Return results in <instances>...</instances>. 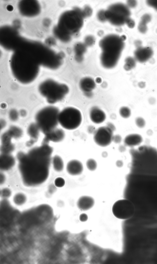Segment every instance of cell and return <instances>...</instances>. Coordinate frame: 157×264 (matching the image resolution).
<instances>
[{
  "label": "cell",
  "mask_w": 157,
  "mask_h": 264,
  "mask_svg": "<svg viewBox=\"0 0 157 264\" xmlns=\"http://www.w3.org/2000/svg\"><path fill=\"white\" fill-rule=\"evenodd\" d=\"M50 156L39 147L34 148L25 154L18 155L19 168L23 180L29 185H35L45 181L48 174Z\"/></svg>",
  "instance_id": "obj_1"
},
{
  "label": "cell",
  "mask_w": 157,
  "mask_h": 264,
  "mask_svg": "<svg viewBox=\"0 0 157 264\" xmlns=\"http://www.w3.org/2000/svg\"><path fill=\"white\" fill-rule=\"evenodd\" d=\"M123 41L121 37L115 35H109L100 41V60L104 67L111 68L116 65L124 47Z\"/></svg>",
  "instance_id": "obj_2"
},
{
  "label": "cell",
  "mask_w": 157,
  "mask_h": 264,
  "mask_svg": "<svg viewBox=\"0 0 157 264\" xmlns=\"http://www.w3.org/2000/svg\"><path fill=\"white\" fill-rule=\"evenodd\" d=\"M39 90L48 103L53 104L63 99L69 92V88L65 84L47 79L40 84Z\"/></svg>",
  "instance_id": "obj_3"
},
{
  "label": "cell",
  "mask_w": 157,
  "mask_h": 264,
  "mask_svg": "<svg viewBox=\"0 0 157 264\" xmlns=\"http://www.w3.org/2000/svg\"><path fill=\"white\" fill-rule=\"evenodd\" d=\"M59 112V109L53 106L45 107L37 112L36 123L44 134L56 128Z\"/></svg>",
  "instance_id": "obj_4"
},
{
  "label": "cell",
  "mask_w": 157,
  "mask_h": 264,
  "mask_svg": "<svg viewBox=\"0 0 157 264\" xmlns=\"http://www.w3.org/2000/svg\"><path fill=\"white\" fill-rule=\"evenodd\" d=\"M59 124L67 130H74L78 128L82 121L81 113L77 109L67 107L59 112L58 117Z\"/></svg>",
  "instance_id": "obj_5"
},
{
  "label": "cell",
  "mask_w": 157,
  "mask_h": 264,
  "mask_svg": "<svg viewBox=\"0 0 157 264\" xmlns=\"http://www.w3.org/2000/svg\"><path fill=\"white\" fill-rule=\"evenodd\" d=\"M130 11L128 8L121 4H115L109 7L105 11L106 19L114 25L120 26L125 23L129 18Z\"/></svg>",
  "instance_id": "obj_6"
},
{
  "label": "cell",
  "mask_w": 157,
  "mask_h": 264,
  "mask_svg": "<svg viewBox=\"0 0 157 264\" xmlns=\"http://www.w3.org/2000/svg\"><path fill=\"white\" fill-rule=\"evenodd\" d=\"M136 207L134 204L127 199H122L116 201L112 208L114 216L119 219L125 220L131 218L135 214Z\"/></svg>",
  "instance_id": "obj_7"
},
{
  "label": "cell",
  "mask_w": 157,
  "mask_h": 264,
  "mask_svg": "<svg viewBox=\"0 0 157 264\" xmlns=\"http://www.w3.org/2000/svg\"><path fill=\"white\" fill-rule=\"evenodd\" d=\"M113 131L107 126L99 128L95 132L94 140L98 145L106 147L113 140Z\"/></svg>",
  "instance_id": "obj_8"
},
{
  "label": "cell",
  "mask_w": 157,
  "mask_h": 264,
  "mask_svg": "<svg viewBox=\"0 0 157 264\" xmlns=\"http://www.w3.org/2000/svg\"><path fill=\"white\" fill-rule=\"evenodd\" d=\"M153 55V51L149 47H139L134 52L135 59L141 63L147 61L152 57Z\"/></svg>",
  "instance_id": "obj_9"
},
{
  "label": "cell",
  "mask_w": 157,
  "mask_h": 264,
  "mask_svg": "<svg viewBox=\"0 0 157 264\" xmlns=\"http://www.w3.org/2000/svg\"><path fill=\"white\" fill-rule=\"evenodd\" d=\"M66 170L67 172L71 175H80L83 171V165L80 161L75 159L72 160L67 163Z\"/></svg>",
  "instance_id": "obj_10"
},
{
  "label": "cell",
  "mask_w": 157,
  "mask_h": 264,
  "mask_svg": "<svg viewBox=\"0 0 157 264\" xmlns=\"http://www.w3.org/2000/svg\"><path fill=\"white\" fill-rule=\"evenodd\" d=\"M44 135L45 142L52 141L55 142L61 141L63 139L65 136L63 130L56 128Z\"/></svg>",
  "instance_id": "obj_11"
},
{
  "label": "cell",
  "mask_w": 157,
  "mask_h": 264,
  "mask_svg": "<svg viewBox=\"0 0 157 264\" xmlns=\"http://www.w3.org/2000/svg\"><path fill=\"white\" fill-rule=\"evenodd\" d=\"M94 204L95 201L93 197L88 196H83L78 199L77 205L79 209L86 211L92 208Z\"/></svg>",
  "instance_id": "obj_12"
},
{
  "label": "cell",
  "mask_w": 157,
  "mask_h": 264,
  "mask_svg": "<svg viewBox=\"0 0 157 264\" xmlns=\"http://www.w3.org/2000/svg\"><path fill=\"white\" fill-rule=\"evenodd\" d=\"M90 117L91 120L96 124H99L103 122L106 119L105 112L97 107H94L90 109Z\"/></svg>",
  "instance_id": "obj_13"
},
{
  "label": "cell",
  "mask_w": 157,
  "mask_h": 264,
  "mask_svg": "<svg viewBox=\"0 0 157 264\" xmlns=\"http://www.w3.org/2000/svg\"><path fill=\"white\" fill-rule=\"evenodd\" d=\"M142 136L137 133H133L127 136L124 139V144L132 147L140 144L143 141Z\"/></svg>",
  "instance_id": "obj_14"
},
{
  "label": "cell",
  "mask_w": 157,
  "mask_h": 264,
  "mask_svg": "<svg viewBox=\"0 0 157 264\" xmlns=\"http://www.w3.org/2000/svg\"><path fill=\"white\" fill-rule=\"evenodd\" d=\"M79 86L83 92L92 91L95 88L96 84L94 80L90 77L82 78L80 81Z\"/></svg>",
  "instance_id": "obj_15"
},
{
  "label": "cell",
  "mask_w": 157,
  "mask_h": 264,
  "mask_svg": "<svg viewBox=\"0 0 157 264\" xmlns=\"http://www.w3.org/2000/svg\"><path fill=\"white\" fill-rule=\"evenodd\" d=\"M15 160L14 158L9 154L3 153L1 156V168L8 169L14 165Z\"/></svg>",
  "instance_id": "obj_16"
},
{
  "label": "cell",
  "mask_w": 157,
  "mask_h": 264,
  "mask_svg": "<svg viewBox=\"0 0 157 264\" xmlns=\"http://www.w3.org/2000/svg\"><path fill=\"white\" fill-rule=\"evenodd\" d=\"M40 130L39 127L36 123H32L29 126L27 132L28 134L31 138V142L35 141L38 137L39 131Z\"/></svg>",
  "instance_id": "obj_17"
},
{
  "label": "cell",
  "mask_w": 157,
  "mask_h": 264,
  "mask_svg": "<svg viewBox=\"0 0 157 264\" xmlns=\"http://www.w3.org/2000/svg\"><path fill=\"white\" fill-rule=\"evenodd\" d=\"M27 201L26 196L24 193H18L15 194L13 198V203L16 205L21 206L24 205Z\"/></svg>",
  "instance_id": "obj_18"
},
{
  "label": "cell",
  "mask_w": 157,
  "mask_h": 264,
  "mask_svg": "<svg viewBox=\"0 0 157 264\" xmlns=\"http://www.w3.org/2000/svg\"><path fill=\"white\" fill-rule=\"evenodd\" d=\"M86 51V47L84 45L81 43L76 44L75 48V58L77 61L80 62L82 61L83 59V54Z\"/></svg>",
  "instance_id": "obj_19"
},
{
  "label": "cell",
  "mask_w": 157,
  "mask_h": 264,
  "mask_svg": "<svg viewBox=\"0 0 157 264\" xmlns=\"http://www.w3.org/2000/svg\"><path fill=\"white\" fill-rule=\"evenodd\" d=\"M52 163L53 168L56 171L61 172L63 170V162L61 158L59 156L56 155L54 156Z\"/></svg>",
  "instance_id": "obj_20"
},
{
  "label": "cell",
  "mask_w": 157,
  "mask_h": 264,
  "mask_svg": "<svg viewBox=\"0 0 157 264\" xmlns=\"http://www.w3.org/2000/svg\"><path fill=\"white\" fill-rule=\"evenodd\" d=\"M136 60L131 57L127 58L125 60L124 68L126 71H129L134 68L136 65Z\"/></svg>",
  "instance_id": "obj_21"
},
{
  "label": "cell",
  "mask_w": 157,
  "mask_h": 264,
  "mask_svg": "<svg viewBox=\"0 0 157 264\" xmlns=\"http://www.w3.org/2000/svg\"><path fill=\"white\" fill-rule=\"evenodd\" d=\"M13 137L17 138L21 136L22 131L20 128L15 126H12L8 131Z\"/></svg>",
  "instance_id": "obj_22"
},
{
  "label": "cell",
  "mask_w": 157,
  "mask_h": 264,
  "mask_svg": "<svg viewBox=\"0 0 157 264\" xmlns=\"http://www.w3.org/2000/svg\"><path fill=\"white\" fill-rule=\"evenodd\" d=\"M119 114L120 116L124 118H128L131 115V111L128 107L123 106L119 109Z\"/></svg>",
  "instance_id": "obj_23"
},
{
  "label": "cell",
  "mask_w": 157,
  "mask_h": 264,
  "mask_svg": "<svg viewBox=\"0 0 157 264\" xmlns=\"http://www.w3.org/2000/svg\"><path fill=\"white\" fill-rule=\"evenodd\" d=\"M86 164L87 168L91 171H95L97 167L96 161L92 158L88 159L86 162Z\"/></svg>",
  "instance_id": "obj_24"
},
{
  "label": "cell",
  "mask_w": 157,
  "mask_h": 264,
  "mask_svg": "<svg viewBox=\"0 0 157 264\" xmlns=\"http://www.w3.org/2000/svg\"><path fill=\"white\" fill-rule=\"evenodd\" d=\"M135 123L138 127L141 128H144L146 124L145 120L141 117H136L135 120Z\"/></svg>",
  "instance_id": "obj_25"
},
{
  "label": "cell",
  "mask_w": 157,
  "mask_h": 264,
  "mask_svg": "<svg viewBox=\"0 0 157 264\" xmlns=\"http://www.w3.org/2000/svg\"><path fill=\"white\" fill-rule=\"evenodd\" d=\"M65 181L61 177H58L56 178L54 181L55 185L57 187L61 188L63 187L65 184Z\"/></svg>",
  "instance_id": "obj_26"
},
{
  "label": "cell",
  "mask_w": 157,
  "mask_h": 264,
  "mask_svg": "<svg viewBox=\"0 0 157 264\" xmlns=\"http://www.w3.org/2000/svg\"><path fill=\"white\" fill-rule=\"evenodd\" d=\"M146 23L141 21L139 24L138 28L139 31L142 33H145L147 30Z\"/></svg>",
  "instance_id": "obj_27"
},
{
  "label": "cell",
  "mask_w": 157,
  "mask_h": 264,
  "mask_svg": "<svg viewBox=\"0 0 157 264\" xmlns=\"http://www.w3.org/2000/svg\"><path fill=\"white\" fill-rule=\"evenodd\" d=\"M9 116L11 120H15L18 118V113L15 110H12L10 112Z\"/></svg>",
  "instance_id": "obj_28"
},
{
  "label": "cell",
  "mask_w": 157,
  "mask_h": 264,
  "mask_svg": "<svg viewBox=\"0 0 157 264\" xmlns=\"http://www.w3.org/2000/svg\"><path fill=\"white\" fill-rule=\"evenodd\" d=\"M92 12L91 9L89 6H86L84 8L83 13H82L83 17L85 15L87 16H90L92 14Z\"/></svg>",
  "instance_id": "obj_29"
},
{
  "label": "cell",
  "mask_w": 157,
  "mask_h": 264,
  "mask_svg": "<svg viewBox=\"0 0 157 264\" xmlns=\"http://www.w3.org/2000/svg\"><path fill=\"white\" fill-rule=\"evenodd\" d=\"M147 2L148 5L153 7L157 11V0H148Z\"/></svg>",
  "instance_id": "obj_30"
},
{
  "label": "cell",
  "mask_w": 157,
  "mask_h": 264,
  "mask_svg": "<svg viewBox=\"0 0 157 264\" xmlns=\"http://www.w3.org/2000/svg\"><path fill=\"white\" fill-rule=\"evenodd\" d=\"M98 17L99 20L101 21H105L106 18L105 15V11H100L98 14Z\"/></svg>",
  "instance_id": "obj_31"
},
{
  "label": "cell",
  "mask_w": 157,
  "mask_h": 264,
  "mask_svg": "<svg viewBox=\"0 0 157 264\" xmlns=\"http://www.w3.org/2000/svg\"><path fill=\"white\" fill-rule=\"evenodd\" d=\"M94 38L92 36H87L85 39L86 44L89 46L92 45L94 43Z\"/></svg>",
  "instance_id": "obj_32"
},
{
  "label": "cell",
  "mask_w": 157,
  "mask_h": 264,
  "mask_svg": "<svg viewBox=\"0 0 157 264\" xmlns=\"http://www.w3.org/2000/svg\"><path fill=\"white\" fill-rule=\"evenodd\" d=\"M11 193L10 190H6L5 189L2 192V194L1 195L2 196L3 198H7L10 197L11 196Z\"/></svg>",
  "instance_id": "obj_33"
},
{
  "label": "cell",
  "mask_w": 157,
  "mask_h": 264,
  "mask_svg": "<svg viewBox=\"0 0 157 264\" xmlns=\"http://www.w3.org/2000/svg\"><path fill=\"white\" fill-rule=\"evenodd\" d=\"M125 23L127 24L128 26L131 28H133L135 25L134 21L130 18L127 19Z\"/></svg>",
  "instance_id": "obj_34"
},
{
  "label": "cell",
  "mask_w": 157,
  "mask_h": 264,
  "mask_svg": "<svg viewBox=\"0 0 157 264\" xmlns=\"http://www.w3.org/2000/svg\"><path fill=\"white\" fill-rule=\"evenodd\" d=\"M88 219V216L87 214L85 213L81 214L79 217V220L82 222L86 221Z\"/></svg>",
  "instance_id": "obj_35"
},
{
  "label": "cell",
  "mask_w": 157,
  "mask_h": 264,
  "mask_svg": "<svg viewBox=\"0 0 157 264\" xmlns=\"http://www.w3.org/2000/svg\"><path fill=\"white\" fill-rule=\"evenodd\" d=\"M151 19V16L150 15L145 14L142 16L141 21L147 23L150 22Z\"/></svg>",
  "instance_id": "obj_36"
},
{
  "label": "cell",
  "mask_w": 157,
  "mask_h": 264,
  "mask_svg": "<svg viewBox=\"0 0 157 264\" xmlns=\"http://www.w3.org/2000/svg\"><path fill=\"white\" fill-rule=\"evenodd\" d=\"M122 138L121 136L118 135H116L113 136V140L116 144L120 143L121 141Z\"/></svg>",
  "instance_id": "obj_37"
},
{
  "label": "cell",
  "mask_w": 157,
  "mask_h": 264,
  "mask_svg": "<svg viewBox=\"0 0 157 264\" xmlns=\"http://www.w3.org/2000/svg\"><path fill=\"white\" fill-rule=\"evenodd\" d=\"M127 2L128 5L131 7H134L136 4V2L134 0L128 1Z\"/></svg>",
  "instance_id": "obj_38"
},
{
  "label": "cell",
  "mask_w": 157,
  "mask_h": 264,
  "mask_svg": "<svg viewBox=\"0 0 157 264\" xmlns=\"http://www.w3.org/2000/svg\"><path fill=\"white\" fill-rule=\"evenodd\" d=\"M116 166L118 168L121 167L123 164V162L121 160H117L116 163Z\"/></svg>",
  "instance_id": "obj_39"
},
{
  "label": "cell",
  "mask_w": 157,
  "mask_h": 264,
  "mask_svg": "<svg viewBox=\"0 0 157 264\" xmlns=\"http://www.w3.org/2000/svg\"><path fill=\"white\" fill-rule=\"evenodd\" d=\"M84 94L86 96L89 98L92 97L93 95L92 91L84 92Z\"/></svg>",
  "instance_id": "obj_40"
},
{
  "label": "cell",
  "mask_w": 157,
  "mask_h": 264,
  "mask_svg": "<svg viewBox=\"0 0 157 264\" xmlns=\"http://www.w3.org/2000/svg\"><path fill=\"white\" fill-rule=\"evenodd\" d=\"M107 124V126L112 129L113 131L115 130V128L114 126L112 123H108Z\"/></svg>",
  "instance_id": "obj_41"
},
{
  "label": "cell",
  "mask_w": 157,
  "mask_h": 264,
  "mask_svg": "<svg viewBox=\"0 0 157 264\" xmlns=\"http://www.w3.org/2000/svg\"><path fill=\"white\" fill-rule=\"evenodd\" d=\"M138 84L139 87L141 88H143L145 87V84L143 82H139Z\"/></svg>",
  "instance_id": "obj_42"
},
{
  "label": "cell",
  "mask_w": 157,
  "mask_h": 264,
  "mask_svg": "<svg viewBox=\"0 0 157 264\" xmlns=\"http://www.w3.org/2000/svg\"><path fill=\"white\" fill-rule=\"evenodd\" d=\"M108 153L104 151L102 153V156L103 157L105 158L107 157Z\"/></svg>",
  "instance_id": "obj_43"
},
{
  "label": "cell",
  "mask_w": 157,
  "mask_h": 264,
  "mask_svg": "<svg viewBox=\"0 0 157 264\" xmlns=\"http://www.w3.org/2000/svg\"><path fill=\"white\" fill-rule=\"evenodd\" d=\"M96 81L98 83H100L101 82V79L100 77H98L96 79Z\"/></svg>",
  "instance_id": "obj_44"
}]
</instances>
